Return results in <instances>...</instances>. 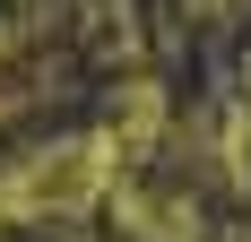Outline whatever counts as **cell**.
<instances>
[{"label":"cell","instance_id":"cell-1","mask_svg":"<svg viewBox=\"0 0 251 242\" xmlns=\"http://www.w3.org/2000/svg\"><path fill=\"white\" fill-rule=\"evenodd\" d=\"M104 217L122 225V242H217V217H208L200 191L182 182H156V173H130Z\"/></svg>","mask_w":251,"mask_h":242},{"label":"cell","instance_id":"cell-4","mask_svg":"<svg viewBox=\"0 0 251 242\" xmlns=\"http://www.w3.org/2000/svg\"><path fill=\"white\" fill-rule=\"evenodd\" d=\"M78 44L113 61V70H139L148 61V26H139V0H78Z\"/></svg>","mask_w":251,"mask_h":242},{"label":"cell","instance_id":"cell-2","mask_svg":"<svg viewBox=\"0 0 251 242\" xmlns=\"http://www.w3.org/2000/svg\"><path fill=\"white\" fill-rule=\"evenodd\" d=\"M165 121H174V96L156 87V78H122L113 96H104V130L122 139V156H148L165 139Z\"/></svg>","mask_w":251,"mask_h":242},{"label":"cell","instance_id":"cell-3","mask_svg":"<svg viewBox=\"0 0 251 242\" xmlns=\"http://www.w3.org/2000/svg\"><path fill=\"white\" fill-rule=\"evenodd\" d=\"M200 165H208V182H226L234 199H251V113H243V104H208Z\"/></svg>","mask_w":251,"mask_h":242},{"label":"cell","instance_id":"cell-5","mask_svg":"<svg viewBox=\"0 0 251 242\" xmlns=\"http://www.w3.org/2000/svg\"><path fill=\"white\" fill-rule=\"evenodd\" d=\"M174 9H182V18H200V26H226L243 0H174Z\"/></svg>","mask_w":251,"mask_h":242}]
</instances>
